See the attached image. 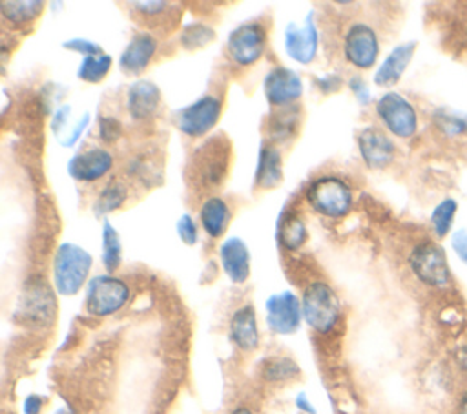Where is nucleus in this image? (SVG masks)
Masks as SVG:
<instances>
[{
    "label": "nucleus",
    "mask_w": 467,
    "mask_h": 414,
    "mask_svg": "<svg viewBox=\"0 0 467 414\" xmlns=\"http://www.w3.org/2000/svg\"><path fill=\"white\" fill-rule=\"evenodd\" d=\"M407 264L416 281L432 290H445L452 285V272L447 254L434 239L418 241L407 257Z\"/></svg>",
    "instance_id": "1"
},
{
    "label": "nucleus",
    "mask_w": 467,
    "mask_h": 414,
    "mask_svg": "<svg viewBox=\"0 0 467 414\" xmlns=\"http://www.w3.org/2000/svg\"><path fill=\"white\" fill-rule=\"evenodd\" d=\"M93 257L75 243H62L53 257V286L60 295H75L88 281Z\"/></svg>",
    "instance_id": "2"
},
{
    "label": "nucleus",
    "mask_w": 467,
    "mask_h": 414,
    "mask_svg": "<svg viewBox=\"0 0 467 414\" xmlns=\"http://www.w3.org/2000/svg\"><path fill=\"white\" fill-rule=\"evenodd\" d=\"M301 310L306 325L317 334L336 328L341 316V303L336 290L325 281H312L301 295Z\"/></svg>",
    "instance_id": "3"
},
{
    "label": "nucleus",
    "mask_w": 467,
    "mask_h": 414,
    "mask_svg": "<svg viewBox=\"0 0 467 414\" xmlns=\"http://www.w3.org/2000/svg\"><path fill=\"white\" fill-rule=\"evenodd\" d=\"M16 316L27 326L46 328L53 325L57 316V297L44 277L33 275L24 283Z\"/></svg>",
    "instance_id": "4"
},
{
    "label": "nucleus",
    "mask_w": 467,
    "mask_h": 414,
    "mask_svg": "<svg viewBox=\"0 0 467 414\" xmlns=\"http://www.w3.org/2000/svg\"><path fill=\"white\" fill-rule=\"evenodd\" d=\"M306 202L316 213L328 219H339L350 212L354 195L343 179L323 175L308 184Z\"/></svg>",
    "instance_id": "5"
},
{
    "label": "nucleus",
    "mask_w": 467,
    "mask_h": 414,
    "mask_svg": "<svg viewBox=\"0 0 467 414\" xmlns=\"http://www.w3.org/2000/svg\"><path fill=\"white\" fill-rule=\"evenodd\" d=\"M130 299V286L113 274H100L88 281L84 306L88 314L106 317L119 312Z\"/></svg>",
    "instance_id": "6"
},
{
    "label": "nucleus",
    "mask_w": 467,
    "mask_h": 414,
    "mask_svg": "<svg viewBox=\"0 0 467 414\" xmlns=\"http://www.w3.org/2000/svg\"><path fill=\"white\" fill-rule=\"evenodd\" d=\"M376 115L383 128L398 139H412L418 131V111L414 104L398 91H387L376 100Z\"/></svg>",
    "instance_id": "7"
},
{
    "label": "nucleus",
    "mask_w": 467,
    "mask_h": 414,
    "mask_svg": "<svg viewBox=\"0 0 467 414\" xmlns=\"http://www.w3.org/2000/svg\"><path fill=\"white\" fill-rule=\"evenodd\" d=\"M223 100L217 95H202L177 111L175 126L186 137H204L219 122Z\"/></svg>",
    "instance_id": "8"
},
{
    "label": "nucleus",
    "mask_w": 467,
    "mask_h": 414,
    "mask_svg": "<svg viewBox=\"0 0 467 414\" xmlns=\"http://www.w3.org/2000/svg\"><path fill=\"white\" fill-rule=\"evenodd\" d=\"M266 29L259 22H244L237 26L226 40L230 60L239 67L254 66L265 53Z\"/></svg>",
    "instance_id": "9"
},
{
    "label": "nucleus",
    "mask_w": 467,
    "mask_h": 414,
    "mask_svg": "<svg viewBox=\"0 0 467 414\" xmlns=\"http://www.w3.org/2000/svg\"><path fill=\"white\" fill-rule=\"evenodd\" d=\"M345 60L358 69L374 67L379 57V38L376 29L367 22H354L343 36Z\"/></svg>",
    "instance_id": "10"
},
{
    "label": "nucleus",
    "mask_w": 467,
    "mask_h": 414,
    "mask_svg": "<svg viewBox=\"0 0 467 414\" xmlns=\"http://www.w3.org/2000/svg\"><path fill=\"white\" fill-rule=\"evenodd\" d=\"M230 162V144L226 139L212 137L195 151L193 168L202 186H219Z\"/></svg>",
    "instance_id": "11"
},
{
    "label": "nucleus",
    "mask_w": 467,
    "mask_h": 414,
    "mask_svg": "<svg viewBox=\"0 0 467 414\" xmlns=\"http://www.w3.org/2000/svg\"><path fill=\"white\" fill-rule=\"evenodd\" d=\"M266 325L274 334L288 336L299 328L303 319L301 299L296 294L285 290L266 299Z\"/></svg>",
    "instance_id": "12"
},
{
    "label": "nucleus",
    "mask_w": 467,
    "mask_h": 414,
    "mask_svg": "<svg viewBox=\"0 0 467 414\" xmlns=\"http://www.w3.org/2000/svg\"><path fill=\"white\" fill-rule=\"evenodd\" d=\"M263 91L266 100L275 108L292 106L303 95V82L297 71L275 66L270 69L263 80Z\"/></svg>",
    "instance_id": "13"
},
{
    "label": "nucleus",
    "mask_w": 467,
    "mask_h": 414,
    "mask_svg": "<svg viewBox=\"0 0 467 414\" xmlns=\"http://www.w3.org/2000/svg\"><path fill=\"white\" fill-rule=\"evenodd\" d=\"M358 150L361 160L370 170H385L396 157L394 140L379 128L367 126L358 133Z\"/></svg>",
    "instance_id": "14"
},
{
    "label": "nucleus",
    "mask_w": 467,
    "mask_h": 414,
    "mask_svg": "<svg viewBox=\"0 0 467 414\" xmlns=\"http://www.w3.org/2000/svg\"><path fill=\"white\" fill-rule=\"evenodd\" d=\"M319 47V33L314 22V13H308L303 26L290 22L285 31V49L288 57L299 64H310Z\"/></svg>",
    "instance_id": "15"
},
{
    "label": "nucleus",
    "mask_w": 467,
    "mask_h": 414,
    "mask_svg": "<svg viewBox=\"0 0 467 414\" xmlns=\"http://www.w3.org/2000/svg\"><path fill=\"white\" fill-rule=\"evenodd\" d=\"M113 168V155L100 146L78 151L67 162V173L80 182H93L102 179Z\"/></svg>",
    "instance_id": "16"
},
{
    "label": "nucleus",
    "mask_w": 467,
    "mask_h": 414,
    "mask_svg": "<svg viewBox=\"0 0 467 414\" xmlns=\"http://www.w3.org/2000/svg\"><path fill=\"white\" fill-rule=\"evenodd\" d=\"M159 42L151 33H137L120 53L119 66L128 75H140L157 53Z\"/></svg>",
    "instance_id": "17"
},
{
    "label": "nucleus",
    "mask_w": 467,
    "mask_h": 414,
    "mask_svg": "<svg viewBox=\"0 0 467 414\" xmlns=\"http://www.w3.org/2000/svg\"><path fill=\"white\" fill-rule=\"evenodd\" d=\"M161 106V89L151 80H135L126 91V111L135 120L151 119Z\"/></svg>",
    "instance_id": "18"
},
{
    "label": "nucleus",
    "mask_w": 467,
    "mask_h": 414,
    "mask_svg": "<svg viewBox=\"0 0 467 414\" xmlns=\"http://www.w3.org/2000/svg\"><path fill=\"white\" fill-rule=\"evenodd\" d=\"M219 261L228 275V279L235 285H243L250 275V250L241 237H228L219 246Z\"/></svg>",
    "instance_id": "19"
},
{
    "label": "nucleus",
    "mask_w": 467,
    "mask_h": 414,
    "mask_svg": "<svg viewBox=\"0 0 467 414\" xmlns=\"http://www.w3.org/2000/svg\"><path fill=\"white\" fill-rule=\"evenodd\" d=\"M228 334L232 343L243 352H252L259 347L257 316L252 305H243L234 310L228 321Z\"/></svg>",
    "instance_id": "20"
},
{
    "label": "nucleus",
    "mask_w": 467,
    "mask_h": 414,
    "mask_svg": "<svg viewBox=\"0 0 467 414\" xmlns=\"http://www.w3.org/2000/svg\"><path fill=\"white\" fill-rule=\"evenodd\" d=\"M416 53V42H403L398 44L379 64V67L374 73V84L387 88L394 86L409 67L412 57Z\"/></svg>",
    "instance_id": "21"
},
{
    "label": "nucleus",
    "mask_w": 467,
    "mask_h": 414,
    "mask_svg": "<svg viewBox=\"0 0 467 414\" xmlns=\"http://www.w3.org/2000/svg\"><path fill=\"white\" fill-rule=\"evenodd\" d=\"M230 217H232L230 206L219 195H212V197L204 199L199 208V221H201L204 232L212 239H219L224 235Z\"/></svg>",
    "instance_id": "22"
},
{
    "label": "nucleus",
    "mask_w": 467,
    "mask_h": 414,
    "mask_svg": "<svg viewBox=\"0 0 467 414\" xmlns=\"http://www.w3.org/2000/svg\"><path fill=\"white\" fill-rule=\"evenodd\" d=\"M283 181V160L275 146H261L257 166H255V184L263 190L279 186Z\"/></svg>",
    "instance_id": "23"
},
{
    "label": "nucleus",
    "mask_w": 467,
    "mask_h": 414,
    "mask_svg": "<svg viewBox=\"0 0 467 414\" xmlns=\"http://www.w3.org/2000/svg\"><path fill=\"white\" fill-rule=\"evenodd\" d=\"M44 11V2L40 0H2L0 13L11 26L33 24Z\"/></svg>",
    "instance_id": "24"
},
{
    "label": "nucleus",
    "mask_w": 467,
    "mask_h": 414,
    "mask_svg": "<svg viewBox=\"0 0 467 414\" xmlns=\"http://www.w3.org/2000/svg\"><path fill=\"white\" fill-rule=\"evenodd\" d=\"M306 226L303 223V219L290 212V213H283L279 223H277V241L283 248L294 252L297 248H301L306 241Z\"/></svg>",
    "instance_id": "25"
},
{
    "label": "nucleus",
    "mask_w": 467,
    "mask_h": 414,
    "mask_svg": "<svg viewBox=\"0 0 467 414\" xmlns=\"http://www.w3.org/2000/svg\"><path fill=\"white\" fill-rule=\"evenodd\" d=\"M456 212H458V202L452 197L441 199L432 208L431 217H429V224H431V232L434 233L436 239H443L451 232L454 217H456Z\"/></svg>",
    "instance_id": "26"
},
{
    "label": "nucleus",
    "mask_w": 467,
    "mask_h": 414,
    "mask_svg": "<svg viewBox=\"0 0 467 414\" xmlns=\"http://www.w3.org/2000/svg\"><path fill=\"white\" fill-rule=\"evenodd\" d=\"M122 261V244L119 232L106 219L102 223V264L108 274L115 272Z\"/></svg>",
    "instance_id": "27"
},
{
    "label": "nucleus",
    "mask_w": 467,
    "mask_h": 414,
    "mask_svg": "<svg viewBox=\"0 0 467 414\" xmlns=\"http://www.w3.org/2000/svg\"><path fill=\"white\" fill-rule=\"evenodd\" d=\"M126 199H128V188L122 182H119V181H111L97 195L95 204H93V212L97 215L111 213V212L119 210V208H122Z\"/></svg>",
    "instance_id": "28"
},
{
    "label": "nucleus",
    "mask_w": 467,
    "mask_h": 414,
    "mask_svg": "<svg viewBox=\"0 0 467 414\" xmlns=\"http://www.w3.org/2000/svg\"><path fill=\"white\" fill-rule=\"evenodd\" d=\"M261 374L270 383H283V381L297 378L299 376V367L292 357L275 356V357H268L263 363Z\"/></svg>",
    "instance_id": "29"
},
{
    "label": "nucleus",
    "mask_w": 467,
    "mask_h": 414,
    "mask_svg": "<svg viewBox=\"0 0 467 414\" xmlns=\"http://www.w3.org/2000/svg\"><path fill=\"white\" fill-rule=\"evenodd\" d=\"M111 66H113V58L108 53L84 57L77 69V75L80 80H84L88 84H99L109 73Z\"/></svg>",
    "instance_id": "30"
},
{
    "label": "nucleus",
    "mask_w": 467,
    "mask_h": 414,
    "mask_svg": "<svg viewBox=\"0 0 467 414\" xmlns=\"http://www.w3.org/2000/svg\"><path fill=\"white\" fill-rule=\"evenodd\" d=\"M215 38V31L212 26L204 22L186 24L179 35V42L186 51H197L208 46Z\"/></svg>",
    "instance_id": "31"
},
{
    "label": "nucleus",
    "mask_w": 467,
    "mask_h": 414,
    "mask_svg": "<svg viewBox=\"0 0 467 414\" xmlns=\"http://www.w3.org/2000/svg\"><path fill=\"white\" fill-rule=\"evenodd\" d=\"M436 129L447 139H458L467 133V117L456 111L440 109L432 117Z\"/></svg>",
    "instance_id": "32"
},
{
    "label": "nucleus",
    "mask_w": 467,
    "mask_h": 414,
    "mask_svg": "<svg viewBox=\"0 0 467 414\" xmlns=\"http://www.w3.org/2000/svg\"><path fill=\"white\" fill-rule=\"evenodd\" d=\"M297 122H299V115L297 111L294 109H283L279 111L274 120L270 122V137L274 140H286L292 137L294 129L297 128Z\"/></svg>",
    "instance_id": "33"
},
{
    "label": "nucleus",
    "mask_w": 467,
    "mask_h": 414,
    "mask_svg": "<svg viewBox=\"0 0 467 414\" xmlns=\"http://www.w3.org/2000/svg\"><path fill=\"white\" fill-rule=\"evenodd\" d=\"M175 230H177V235L181 237V241L184 244H195L197 239H199V230H197V224L195 221L192 219V215L188 213H182L175 224Z\"/></svg>",
    "instance_id": "34"
},
{
    "label": "nucleus",
    "mask_w": 467,
    "mask_h": 414,
    "mask_svg": "<svg viewBox=\"0 0 467 414\" xmlns=\"http://www.w3.org/2000/svg\"><path fill=\"white\" fill-rule=\"evenodd\" d=\"M122 135V124L115 117H100L99 120V137L106 144L115 142Z\"/></svg>",
    "instance_id": "35"
},
{
    "label": "nucleus",
    "mask_w": 467,
    "mask_h": 414,
    "mask_svg": "<svg viewBox=\"0 0 467 414\" xmlns=\"http://www.w3.org/2000/svg\"><path fill=\"white\" fill-rule=\"evenodd\" d=\"M66 49L69 51H75V53H80L84 57H93V55H102V47L88 38H69L62 44Z\"/></svg>",
    "instance_id": "36"
},
{
    "label": "nucleus",
    "mask_w": 467,
    "mask_h": 414,
    "mask_svg": "<svg viewBox=\"0 0 467 414\" xmlns=\"http://www.w3.org/2000/svg\"><path fill=\"white\" fill-rule=\"evenodd\" d=\"M170 4L166 0H146V2H131V7L144 15V16H157V15H162L166 11Z\"/></svg>",
    "instance_id": "37"
},
{
    "label": "nucleus",
    "mask_w": 467,
    "mask_h": 414,
    "mask_svg": "<svg viewBox=\"0 0 467 414\" xmlns=\"http://www.w3.org/2000/svg\"><path fill=\"white\" fill-rule=\"evenodd\" d=\"M451 246L458 255V259L467 266V230L465 228H458L452 232Z\"/></svg>",
    "instance_id": "38"
},
{
    "label": "nucleus",
    "mask_w": 467,
    "mask_h": 414,
    "mask_svg": "<svg viewBox=\"0 0 467 414\" xmlns=\"http://www.w3.org/2000/svg\"><path fill=\"white\" fill-rule=\"evenodd\" d=\"M348 86H350V89H352V93H354V97L358 98L359 104H368L370 102V91H368V88H367L363 78L352 77L348 80Z\"/></svg>",
    "instance_id": "39"
},
{
    "label": "nucleus",
    "mask_w": 467,
    "mask_h": 414,
    "mask_svg": "<svg viewBox=\"0 0 467 414\" xmlns=\"http://www.w3.org/2000/svg\"><path fill=\"white\" fill-rule=\"evenodd\" d=\"M88 124H89V113H84L82 117H80V120L77 122V126H75V129L67 135V139L62 142V146L64 148H71L80 137H82V133H84V129L88 128Z\"/></svg>",
    "instance_id": "40"
},
{
    "label": "nucleus",
    "mask_w": 467,
    "mask_h": 414,
    "mask_svg": "<svg viewBox=\"0 0 467 414\" xmlns=\"http://www.w3.org/2000/svg\"><path fill=\"white\" fill-rule=\"evenodd\" d=\"M339 86H341V78L337 75H325V77L317 78V88L323 93H332V91L339 89Z\"/></svg>",
    "instance_id": "41"
},
{
    "label": "nucleus",
    "mask_w": 467,
    "mask_h": 414,
    "mask_svg": "<svg viewBox=\"0 0 467 414\" xmlns=\"http://www.w3.org/2000/svg\"><path fill=\"white\" fill-rule=\"evenodd\" d=\"M69 109H71V108L66 104V106H60V108L55 111V115H53V122H51L53 131L62 129V128H64V124L67 122V117H69Z\"/></svg>",
    "instance_id": "42"
},
{
    "label": "nucleus",
    "mask_w": 467,
    "mask_h": 414,
    "mask_svg": "<svg viewBox=\"0 0 467 414\" xmlns=\"http://www.w3.org/2000/svg\"><path fill=\"white\" fill-rule=\"evenodd\" d=\"M42 410V398L40 396H29L24 403V412L26 414H40Z\"/></svg>",
    "instance_id": "43"
},
{
    "label": "nucleus",
    "mask_w": 467,
    "mask_h": 414,
    "mask_svg": "<svg viewBox=\"0 0 467 414\" xmlns=\"http://www.w3.org/2000/svg\"><path fill=\"white\" fill-rule=\"evenodd\" d=\"M456 361H458V367L467 372V343H463L458 352H456Z\"/></svg>",
    "instance_id": "44"
},
{
    "label": "nucleus",
    "mask_w": 467,
    "mask_h": 414,
    "mask_svg": "<svg viewBox=\"0 0 467 414\" xmlns=\"http://www.w3.org/2000/svg\"><path fill=\"white\" fill-rule=\"evenodd\" d=\"M456 414H467V388H463L456 401Z\"/></svg>",
    "instance_id": "45"
},
{
    "label": "nucleus",
    "mask_w": 467,
    "mask_h": 414,
    "mask_svg": "<svg viewBox=\"0 0 467 414\" xmlns=\"http://www.w3.org/2000/svg\"><path fill=\"white\" fill-rule=\"evenodd\" d=\"M296 403H297V407H299V409L306 410L308 414H314V412H316V409L310 405V401L306 399V396H305V394H299V396H297V399H296Z\"/></svg>",
    "instance_id": "46"
},
{
    "label": "nucleus",
    "mask_w": 467,
    "mask_h": 414,
    "mask_svg": "<svg viewBox=\"0 0 467 414\" xmlns=\"http://www.w3.org/2000/svg\"><path fill=\"white\" fill-rule=\"evenodd\" d=\"M228 414H254L248 407H235L234 410H230Z\"/></svg>",
    "instance_id": "47"
},
{
    "label": "nucleus",
    "mask_w": 467,
    "mask_h": 414,
    "mask_svg": "<svg viewBox=\"0 0 467 414\" xmlns=\"http://www.w3.org/2000/svg\"><path fill=\"white\" fill-rule=\"evenodd\" d=\"M463 36H465V44H467V20H465V31H463Z\"/></svg>",
    "instance_id": "48"
}]
</instances>
